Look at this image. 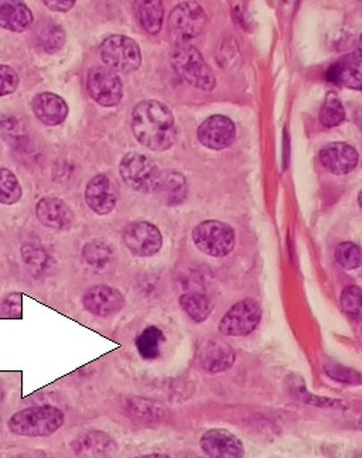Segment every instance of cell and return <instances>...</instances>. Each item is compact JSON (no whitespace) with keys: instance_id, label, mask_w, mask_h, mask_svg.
<instances>
[{"instance_id":"cell-1","label":"cell","mask_w":362,"mask_h":458,"mask_svg":"<svg viewBox=\"0 0 362 458\" xmlns=\"http://www.w3.org/2000/svg\"><path fill=\"white\" fill-rule=\"evenodd\" d=\"M132 131L136 140L153 152H164L176 142L173 114L166 105L153 99L133 108Z\"/></svg>"},{"instance_id":"cell-2","label":"cell","mask_w":362,"mask_h":458,"mask_svg":"<svg viewBox=\"0 0 362 458\" xmlns=\"http://www.w3.org/2000/svg\"><path fill=\"white\" fill-rule=\"evenodd\" d=\"M65 415L53 404L30 406L16 411L7 420V428L17 437H50L64 426Z\"/></svg>"},{"instance_id":"cell-3","label":"cell","mask_w":362,"mask_h":458,"mask_svg":"<svg viewBox=\"0 0 362 458\" xmlns=\"http://www.w3.org/2000/svg\"><path fill=\"white\" fill-rule=\"evenodd\" d=\"M170 61L177 75L191 87L201 91H213L217 85L213 70L206 65L198 48L191 44H177Z\"/></svg>"},{"instance_id":"cell-4","label":"cell","mask_w":362,"mask_h":458,"mask_svg":"<svg viewBox=\"0 0 362 458\" xmlns=\"http://www.w3.org/2000/svg\"><path fill=\"white\" fill-rule=\"evenodd\" d=\"M119 172L122 175L123 182L133 191L153 194L159 190L162 173L156 163L147 156L140 153H128L119 165Z\"/></svg>"},{"instance_id":"cell-5","label":"cell","mask_w":362,"mask_h":458,"mask_svg":"<svg viewBox=\"0 0 362 458\" xmlns=\"http://www.w3.org/2000/svg\"><path fill=\"white\" fill-rule=\"evenodd\" d=\"M99 53L105 67L116 74L136 72L142 64V55L138 43L121 34H114L102 41Z\"/></svg>"},{"instance_id":"cell-6","label":"cell","mask_w":362,"mask_h":458,"mask_svg":"<svg viewBox=\"0 0 362 458\" xmlns=\"http://www.w3.org/2000/svg\"><path fill=\"white\" fill-rule=\"evenodd\" d=\"M194 243L208 257L223 258L230 255L235 246V231L228 224L208 219L193 229Z\"/></svg>"},{"instance_id":"cell-7","label":"cell","mask_w":362,"mask_h":458,"mask_svg":"<svg viewBox=\"0 0 362 458\" xmlns=\"http://www.w3.org/2000/svg\"><path fill=\"white\" fill-rule=\"evenodd\" d=\"M261 318V304L255 299H244L223 314L218 330L225 337H247L257 330Z\"/></svg>"},{"instance_id":"cell-8","label":"cell","mask_w":362,"mask_h":458,"mask_svg":"<svg viewBox=\"0 0 362 458\" xmlns=\"http://www.w3.org/2000/svg\"><path fill=\"white\" fill-rule=\"evenodd\" d=\"M87 91L97 104L112 108L122 101V80L105 65L92 67L87 74Z\"/></svg>"},{"instance_id":"cell-9","label":"cell","mask_w":362,"mask_h":458,"mask_svg":"<svg viewBox=\"0 0 362 458\" xmlns=\"http://www.w3.org/2000/svg\"><path fill=\"white\" fill-rule=\"evenodd\" d=\"M206 14L196 2L177 4L170 14L169 29L177 44L189 43L206 28Z\"/></svg>"},{"instance_id":"cell-10","label":"cell","mask_w":362,"mask_h":458,"mask_svg":"<svg viewBox=\"0 0 362 458\" xmlns=\"http://www.w3.org/2000/svg\"><path fill=\"white\" fill-rule=\"evenodd\" d=\"M123 242L132 255L150 258L162 250L163 236L160 229L147 221L130 223L123 229Z\"/></svg>"},{"instance_id":"cell-11","label":"cell","mask_w":362,"mask_h":458,"mask_svg":"<svg viewBox=\"0 0 362 458\" xmlns=\"http://www.w3.org/2000/svg\"><path fill=\"white\" fill-rule=\"evenodd\" d=\"M72 450L77 458H114L119 445L106 431L91 428L72 440Z\"/></svg>"},{"instance_id":"cell-12","label":"cell","mask_w":362,"mask_h":458,"mask_svg":"<svg viewBox=\"0 0 362 458\" xmlns=\"http://www.w3.org/2000/svg\"><path fill=\"white\" fill-rule=\"evenodd\" d=\"M204 454L210 458H244L245 445L227 428H210L200 438Z\"/></svg>"},{"instance_id":"cell-13","label":"cell","mask_w":362,"mask_h":458,"mask_svg":"<svg viewBox=\"0 0 362 458\" xmlns=\"http://www.w3.org/2000/svg\"><path fill=\"white\" fill-rule=\"evenodd\" d=\"M82 306L92 316L105 318L122 310L125 306V296L115 287L97 284L85 292L82 296Z\"/></svg>"},{"instance_id":"cell-14","label":"cell","mask_w":362,"mask_h":458,"mask_svg":"<svg viewBox=\"0 0 362 458\" xmlns=\"http://www.w3.org/2000/svg\"><path fill=\"white\" fill-rule=\"evenodd\" d=\"M198 140L206 148L213 150H223L234 143L237 136L234 122L223 114H213L201 123L198 131Z\"/></svg>"},{"instance_id":"cell-15","label":"cell","mask_w":362,"mask_h":458,"mask_svg":"<svg viewBox=\"0 0 362 458\" xmlns=\"http://www.w3.org/2000/svg\"><path fill=\"white\" fill-rule=\"evenodd\" d=\"M118 201L115 182L106 174H97L85 187V202L98 216H108L114 211Z\"/></svg>"},{"instance_id":"cell-16","label":"cell","mask_w":362,"mask_h":458,"mask_svg":"<svg viewBox=\"0 0 362 458\" xmlns=\"http://www.w3.org/2000/svg\"><path fill=\"white\" fill-rule=\"evenodd\" d=\"M38 223L55 231H68L74 224V211L60 197L48 196L36 204Z\"/></svg>"},{"instance_id":"cell-17","label":"cell","mask_w":362,"mask_h":458,"mask_svg":"<svg viewBox=\"0 0 362 458\" xmlns=\"http://www.w3.org/2000/svg\"><path fill=\"white\" fill-rule=\"evenodd\" d=\"M31 111L40 123L58 126L68 118L70 108L65 99L55 92H40L31 101Z\"/></svg>"},{"instance_id":"cell-18","label":"cell","mask_w":362,"mask_h":458,"mask_svg":"<svg viewBox=\"0 0 362 458\" xmlns=\"http://www.w3.org/2000/svg\"><path fill=\"white\" fill-rule=\"evenodd\" d=\"M197 360L204 371L220 374L234 365L235 352L228 344L221 341H208L197 352Z\"/></svg>"},{"instance_id":"cell-19","label":"cell","mask_w":362,"mask_h":458,"mask_svg":"<svg viewBox=\"0 0 362 458\" xmlns=\"http://www.w3.org/2000/svg\"><path fill=\"white\" fill-rule=\"evenodd\" d=\"M320 160L334 174H349L358 165V153L349 143H330L322 148Z\"/></svg>"},{"instance_id":"cell-20","label":"cell","mask_w":362,"mask_h":458,"mask_svg":"<svg viewBox=\"0 0 362 458\" xmlns=\"http://www.w3.org/2000/svg\"><path fill=\"white\" fill-rule=\"evenodd\" d=\"M34 14L30 7L21 0H0V29L21 34L30 30Z\"/></svg>"},{"instance_id":"cell-21","label":"cell","mask_w":362,"mask_h":458,"mask_svg":"<svg viewBox=\"0 0 362 458\" xmlns=\"http://www.w3.org/2000/svg\"><path fill=\"white\" fill-rule=\"evenodd\" d=\"M33 38L38 50L43 51L46 55H55L64 47L67 34L62 24L48 17L38 21L34 29Z\"/></svg>"},{"instance_id":"cell-22","label":"cell","mask_w":362,"mask_h":458,"mask_svg":"<svg viewBox=\"0 0 362 458\" xmlns=\"http://www.w3.org/2000/svg\"><path fill=\"white\" fill-rule=\"evenodd\" d=\"M327 80L344 87L361 89V58L358 53L337 61L327 72Z\"/></svg>"},{"instance_id":"cell-23","label":"cell","mask_w":362,"mask_h":458,"mask_svg":"<svg viewBox=\"0 0 362 458\" xmlns=\"http://www.w3.org/2000/svg\"><path fill=\"white\" fill-rule=\"evenodd\" d=\"M21 259L31 276L41 277L47 275L53 267V258L46 248L38 243L26 242L21 248Z\"/></svg>"},{"instance_id":"cell-24","label":"cell","mask_w":362,"mask_h":458,"mask_svg":"<svg viewBox=\"0 0 362 458\" xmlns=\"http://www.w3.org/2000/svg\"><path fill=\"white\" fill-rule=\"evenodd\" d=\"M135 11L142 28L147 33L157 34L162 30L164 9L160 0H147V2H135Z\"/></svg>"},{"instance_id":"cell-25","label":"cell","mask_w":362,"mask_h":458,"mask_svg":"<svg viewBox=\"0 0 362 458\" xmlns=\"http://www.w3.org/2000/svg\"><path fill=\"white\" fill-rule=\"evenodd\" d=\"M163 343H164V334L155 326L145 328L135 341L136 350L145 360H157Z\"/></svg>"},{"instance_id":"cell-26","label":"cell","mask_w":362,"mask_h":458,"mask_svg":"<svg viewBox=\"0 0 362 458\" xmlns=\"http://www.w3.org/2000/svg\"><path fill=\"white\" fill-rule=\"evenodd\" d=\"M82 259L94 269H105L114 259V250L105 241L94 240L87 242L82 248Z\"/></svg>"},{"instance_id":"cell-27","label":"cell","mask_w":362,"mask_h":458,"mask_svg":"<svg viewBox=\"0 0 362 458\" xmlns=\"http://www.w3.org/2000/svg\"><path fill=\"white\" fill-rule=\"evenodd\" d=\"M180 306L184 313L196 321V323H204L211 313V301L206 294L198 292H189L184 293L179 299Z\"/></svg>"},{"instance_id":"cell-28","label":"cell","mask_w":362,"mask_h":458,"mask_svg":"<svg viewBox=\"0 0 362 458\" xmlns=\"http://www.w3.org/2000/svg\"><path fill=\"white\" fill-rule=\"evenodd\" d=\"M23 197L21 180L7 167H0V204L16 206Z\"/></svg>"},{"instance_id":"cell-29","label":"cell","mask_w":362,"mask_h":458,"mask_svg":"<svg viewBox=\"0 0 362 458\" xmlns=\"http://www.w3.org/2000/svg\"><path fill=\"white\" fill-rule=\"evenodd\" d=\"M157 192L162 194L164 201L170 204V206L179 204L186 197V180L179 173L172 172L162 174Z\"/></svg>"},{"instance_id":"cell-30","label":"cell","mask_w":362,"mask_h":458,"mask_svg":"<svg viewBox=\"0 0 362 458\" xmlns=\"http://www.w3.org/2000/svg\"><path fill=\"white\" fill-rule=\"evenodd\" d=\"M346 119V111L342 106V102L334 92H330L325 97L324 104H323L322 111H320V122L325 128H335L341 125Z\"/></svg>"},{"instance_id":"cell-31","label":"cell","mask_w":362,"mask_h":458,"mask_svg":"<svg viewBox=\"0 0 362 458\" xmlns=\"http://www.w3.org/2000/svg\"><path fill=\"white\" fill-rule=\"evenodd\" d=\"M335 260L340 267L347 270H354L361 265V250L359 246L352 242H342L335 248Z\"/></svg>"},{"instance_id":"cell-32","label":"cell","mask_w":362,"mask_h":458,"mask_svg":"<svg viewBox=\"0 0 362 458\" xmlns=\"http://www.w3.org/2000/svg\"><path fill=\"white\" fill-rule=\"evenodd\" d=\"M342 310L354 320L361 318V289L358 286H347L341 293Z\"/></svg>"},{"instance_id":"cell-33","label":"cell","mask_w":362,"mask_h":458,"mask_svg":"<svg viewBox=\"0 0 362 458\" xmlns=\"http://www.w3.org/2000/svg\"><path fill=\"white\" fill-rule=\"evenodd\" d=\"M21 85L19 72L12 65L0 64V98L13 95Z\"/></svg>"},{"instance_id":"cell-34","label":"cell","mask_w":362,"mask_h":458,"mask_svg":"<svg viewBox=\"0 0 362 458\" xmlns=\"http://www.w3.org/2000/svg\"><path fill=\"white\" fill-rule=\"evenodd\" d=\"M325 374L329 375L335 382H341V384H361L359 372L352 371L349 368L342 367V365H325Z\"/></svg>"},{"instance_id":"cell-35","label":"cell","mask_w":362,"mask_h":458,"mask_svg":"<svg viewBox=\"0 0 362 458\" xmlns=\"http://www.w3.org/2000/svg\"><path fill=\"white\" fill-rule=\"evenodd\" d=\"M0 311L9 318H21L23 314V294L21 292H12L4 297L0 306Z\"/></svg>"},{"instance_id":"cell-36","label":"cell","mask_w":362,"mask_h":458,"mask_svg":"<svg viewBox=\"0 0 362 458\" xmlns=\"http://www.w3.org/2000/svg\"><path fill=\"white\" fill-rule=\"evenodd\" d=\"M21 125L14 118H4L0 121V135L6 139L7 142L13 145L21 136Z\"/></svg>"},{"instance_id":"cell-37","label":"cell","mask_w":362,"mask_h":458,"mask_svg":"<svg viewBox=\"0 0 362 458\" xmlns=\"http://www.w3.org/2000/svg\"><path fill=\"white\" fill-rule=\"evenodd\" d=\"M43 4L50 11L67 13L75 6V0H45Z\"/></svg>"},{"instance_id":"cell-38","label":"cell","mask_w":362,"mask_h":458,"mask_svg":"<svg viewBox=\"0 0 362 458\" xmlns=\"http://www.w3.org/2000/svg\"><path fill=\"white\" fill-rule=\"evenodd\" d=\"M136 458H170L169 455L166 454H159V453H155V454H146L139 455V457Z\"/></svg>"},{"instance_id":"cell-39","label":"cell","mask_w":362,"mask_h":458,"mask_svg":"<svg viewBox=\"0 0 362 458\" xmlns=\"http://www.w3.org/2000/svg\"><path fill=\"white\" fill-rule=\"evenodd\" d=\"M4 389L2 385H0V402L4 401Z\"/></svg>"},{"instance_id":"cell-40","label":"cell","mask_w":362,"mask_h":458,"mask_svg":"<svg viewBox=\"0 0 362 458\" xmlns=\"http://www.w3.org/2000/svg\"><path fill=\"white\" fill-rule=\"evenodd\" d=\"M12 458H24V457H12Z\"/></svg>"}]
</instances>
